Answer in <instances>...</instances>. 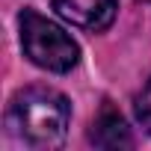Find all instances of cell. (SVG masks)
<instances>
[{
    "mask_svg": "<svg viewBox=\"0 0 151 151\" xmlns=\"http://www.w3.org/2000/svg\"><path fill=\"white\" fill-rule=\"evenodd\" d=\"M71 122V104L62 92L50 86L21 89L6 113V124L15 139L30 148H53L65 139Z\"/></svg>",
    "mask_w": 151,
    "mask_h": 151,
    "instance_id": "obj_1",
    "label": "cell"
},
{
    "mask_svg": "<svg viewBox=\"0 0 151 151\" xmlns=\"http://www.w3.org/2000/svg\"><path fill=\"white\" fill-rule=\"evenodd\" d=\"M21 45H24V53L30 56V62H36L39 68L53 71V74L71 71L80 59L77 42L59 24L39 15L36 9L21 12Z\"/></svg>",
    "mask_w": 151,
    "mask_h": 151,
    "instance_id": "obj_2",
    "label": "cell"
},
{
    "mask_svg": "<svg viewBox=\"0 0 151 151\" xmlns=\"http://www.w3.org/2000/svg\"><path fill=\"white\" fill-rule=\"evenodd\" d=\"M53 9L71 27L98 33V30H107L113 24L119 0H53Z\"/></svg>",
    "mask_w": 151,
    "mask_h": 151,
    "instance_id": "obj_3",
    "label": "cell"
},
{
    "mask_svg": "<svg viewBox=\"0 0 151 151\" xmlns=\"http://www.w3.org/2000/svg\"><path fill=\"white\" fill-rule=\"evenodd\" d=\"M92 142H95L98 148H130V145H133V136H130L124 119H122L116 110L104 107L101 116H98L95 124H92Z\"/></svg>",
    "mask_w": 151,
    "mask_h": 151,
    "instance_id": "obj_4",
    "label": "cell"
},
{
    "mask_svg": "<svg viewBox=\"0 0 151 151\" xmlns=\"http://www.w3.org/2000/svg\"><path fill=\"white\" fill-rule=\"evenodd\" d=\"M133 113H136V122L151 133V80L142 86V92L136 95V101H133Z\"/></svg>",
    "mask_w": 151,
    "mask_h": 151,
    "instance_id": "obj_5",
    "label": "cell"
}]
</instances>
